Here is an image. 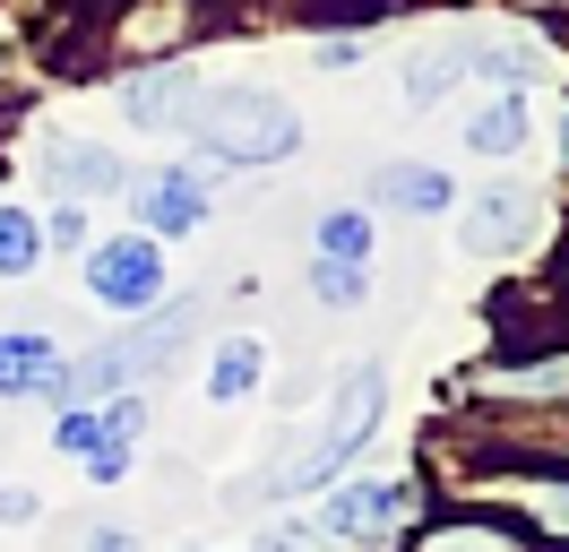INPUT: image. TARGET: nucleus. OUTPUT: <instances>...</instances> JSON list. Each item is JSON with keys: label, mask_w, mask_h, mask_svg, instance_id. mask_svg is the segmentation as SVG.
<instances>
[{"label": "nucleus", "mask_w": 569, "mask_h": 552, "mask_svg": "<svg viewBox=\"0 0 569 552\" xmlns=\"http://www.w3.org/2000/svg\"><path fill=\"white\" fill-rule=\"evenodd\" d=\"M181 121L199 138V156H216V165H277V156L302 147V112L284 96H268V87H216Z\"/></svg>", "instance_id": "obj_1"}, {"label": "nucleus", "mask_w": 569, "mask_h": 552, "mask_svg": "<svg viewBox=\"0 0 569 552\" xmlns=\"http://www.w3.org/2000/svg\"><path fill=\"white\" fill-rule=\"evenodd\" d=\"M380 406H389V379H380V363H362V372L337 379V406H328V432L293 466H284L277 492H320V483H337L346 466H355V448L371 441V423H380Z\"/></svg>", "instance_id": "obj_2"}, {"label": "nucleus", "mask_w": 569, "mask_h": 552, "mask_svg": "<svg viewBox=\"0 0 569 552\" xmlns=\"http://www.w3.org/2000/svg\"><path fill=\"white\" fill-rule=\"evenodd\" d=\"M190 319H199V310H190V303L156 310L147 328H130V337H112L104 354H87V363H78V372L61 379V388H78V406H87V397H112V388H130V379L164 372V363H173V345L190 337Z\"/></svg>", "instance_id": "obj_3"}, {"label": "nucleus", "mask_w": 569, "mask_h": 552, "mask_svg": "<svg viewBox=\"0 0 569 552\" xmlns=\"http://www.w3.org/2000/svg\"><path fill=\"white\" fill-rule=\"evenodd\" d=\"M139 432H147V406H139V397H104V406L61 414V432H52V441L70 448V457H87V475H96V483H121Z\"/></svg>", "instance_id": "obj_4"}, {"label": "nucleus", "mask_w": 569, "mask_h": 552, "mask_svg": "<svg viewBox=\"0 0 569 552\" xmlns=\"http://www.w3.org/2000/svg\"><path fill=\"white\" fill-rule=\"evenodd\" d=\"M87 294H96L104 310H156V294H164V250H156L147 234L87 250Z\"/></svg>", "instance_id": "obj_5"}, {"label": "nucleus", "mask_w": 569, "mask_h": 552, "mask_svg": "<svg viewBox=\"0 0 569 552\" xmlns=\"http://www.w3.org/2000/svg\"><path fill=\"white\" fill-rule=\"evenodd\" d=\"M527 234H535V199L527 190H483V199L458 216V241L475 250V259H509Z\"/></svg>", "instance_id": "obj_6"}, {"label": "nucleus", "mask_w": 569, "mask_h": 552, "mask_svg": "<svg viewBox=\"0 0 569 552\" xmlns=\"http://www.w3.org/2000/svg\"><path fill=\"white\" fill-rule=\"evenodd\" d=\"M139 225H147V241L199 234V225H208V181H199V172H147L139 181Z\"/></svg>", "instance_id": "obj_7"}, {"label": "nucleus", "mask_w": 569, "mask_h": 552, "mask_svg": "<svg viewBox=\"0 0 569 552\" xmlns=\"http://www.w3.org/2000/svg\"><path fill=\"white\" fill-rule=\"evenodd\" d=\"M43 181L61 199H104V190H121V156L87 147V138H43Z\"/></svg>", "instance_id": "obj_8"}, {"label": "nucleus", "mask_w": 569, "mask_h": 552, "mask_svg": "<svg viewBox=\"0 0 569 552\" xmlns=\"http://www.w3.org/2000/svg\"><path fill=\"white\" fill-rule=\"evenodd\" d=\"M397 518H406V492H397V483H337L328 510H320V535H380Z\"/></svg>", "instance_id": "obj_9"}, {"label": "nucleus", "mask_w": 569, "mask_h": 552, "mask_svg": "<svg viewBox=\"0 0 569 552\" xmlns=\"http://www.w3.org/2000/svg\"><path fill=\"white\" fill-rule=\"evenodd\" d=\"M70 363H61V345L36 337V328H18V337H0V397H36V388H61Z\"/></svg>", "instance_id": "obj_10"}, {"label": "nucleus", "mask_w": 569, "mask_h": 552, "mask_svg": "<svg viewBox=\"0 0 569 552\" xmlns=\"http://www.w3.org/2000/svg\"><path fill=\"white\" fill-rule=\"evenodd\" d=\"M190 103H199V78H190V69H147V78L121 87V112H130L139 130H164V121H181Z\"/></svg>", "instance_id": "obj_11"}, {"label": "nucleus", "mask_w": 569, "mask_h": 552, "mask_svg": "<svg viewBox=\"0 0 569 552\" xmlns=\"http://www.w3.org/2000/svg\"><path fill=\"white\" fill-rule=\"evenodd\" d=\"M371 199L397 207V216H440V207H458V181L440 165H389L380 181H371Z\"/></svg>", "instance_id": "obj_12"}, {"label": "nucleus", "mask_w": 569, "mask_h": 552, "mask_svg": "<svg viewBox=\"0 0 569 552\" xmlns=\"http://www.w3.org/2000/svg\"><path fill=\"white\" fill-rule=\"evenodd\" d=\"M259 372H268V345H259V337H224V345H216V363H208V397H216V406H233V397L259 388Z\"/></svg>", "instance_id": "obj_13"}, {"label": "nucleus", "mask_w": 569, "mask_h": 552, "mask_svg": "<svg viewBox=\"0 0 569 552\" xmlns=\"http://www.w3.org/2000/svg\"><path fill=\"white\" fill-rule=\"evenodd\" d=\"M458 78H466V34H449V43H423V52L406 61V103H440Z\"/></svg>", "instance_id": "obj_14"}, {"label": "nucleus", "mask_w": 569, "mask_h": 552, "mask_svg": "<svg viewBox=\"0 0 569 552\" xmlns=\"http://www.w3.org/2000/svg\"><path fill=\"white\" fill-rule=\"evenodd\" d=\"M466 147H475V156H518V147H527V103L518 96L483 103V112L466 121Z\"/></svg>", "instance_id": "obj_15"}, {"label": "nucleus", "mask_w": 569, "mask_h": 552, "mask_svg": "<svg viewBox=\"0 0 569 552\" xmlns=\"http://www.w3.org/2000/svg\"><path fill=\"white\" fill-rule=\"evenodd\" d=\"M320 259H355V268H371V225H362L355 207H328V216H320Z\"/></svg>", "instance_id": "obj_16"}, {"label": "nucleus", "mask_w": 569, "mask_h": 552, "mask_svg": "<svg viewBox=\"0 0 569 552\" xmlns=\"http://www.w3.org/2000/svg\"><path fill=\"white\" fill-rule=\"evenodd\" d=\"M36 250H43L36 216H27V207H0V276H27V268H36Z\"/></svg>", "instance_id": "obj_17"}, {"label": "nucleus", "mask_w": 569, "mask_h": 552, "mask_svg": "<svg viewBox=\"0 0 569 552\" xmlns=\"http://www.w3.org/2000/svg\"><path fill=\"white\" fill-rule=\"evenodd\" d=\"M311 294H320L328 310H355L362 303V268L355 259H320V268H311Z\"/></svg>", "instance_id": "obj_18"}, {"label": "nucleus", "mask_w": 569, "mask_h": 552, "mask_svg": "<svg viewBox=\"0 0 569 552\" xmlns=\"http://www.w3.org/2000/svg\"><path fill=\"white\" fill-rule=\"evenodd\" d=\"M36 518V492L27 483H0V526H27Z\"/></svg>", "instance_id": "obj_19"}, {"label": "nucleus", "mask_w": 569, "mask_h": 552, "mask_svg": "<svg viewBox=\"0 0 569 552\" xmlns=\"http://www.w3.org/2000/svg\"><path fill=\"white\" fill-rule=\"evenodd\" d=\"M311 544H320V526H302V518H293V526H277L259 552H311Z\"/></svg>", "instance_id": "obj_20"}, {"label": "nucleus", "mask_w": 569, "mask_h": 552, "mask_svg": "<svg viewBox=\"0 0 569 552\" xmlns=\"http://www.w3.org/2000/svg\"><path fill=\"white\" fill-rule=\"evenodd\" d=\"M52 241H61V250H78V241H87V216H78V207H52Z\"/></svg>", "instance_id": "obj_21"}, {"label": "nucleus", "mask_w": 569, "mask_h": 552, "mask_svg": "<svg viewBox=\"0 0 569 552\" xmlns=\"http://www.w3.org/2000/svg\"><path fill=\"white\" fill-rule=\"evenodd\" d=\"M87 552H139V535H130V526H96V535H87Z\"/></svg>", "instance_id": "obj_22"}, {"label": "nucleus", "mask_w": 569, "mask_h": 552, "mask_svg": "<svg viewBox=\"0 0 569 552\" xmlns=\"http://www.w3.org/2000/svg\"><path fill=\"white\" fill-rule=\"evenodd\" d=\"M431 552H509V544H500V535H440Z\"/></svg>", "instance_id": "obj_23"}, {"label": "nucleus", "mask_w": 569, "mask_h": 552, "mask_svg": "<svg viewBox=\"0 0 569 552\" xmlns=\"http://www.w3.org/2000/svg\"><path fill=\"white\" fill-rule=\"evenodd\" d=\"M561 147H569V112H561Z\"/></svg>", "instance_id": "obj_24"}]
</instances>
